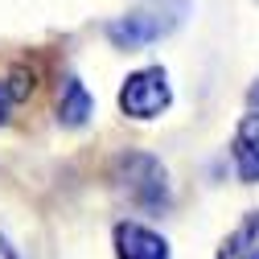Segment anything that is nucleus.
<instances>
[{"label": "nucleus", "mask_w": 259, "mask_h": 259, "mask_svg": "<svg viewBox=\"0 0 259 259\" xmlns=\"http://www.w3.org/2000/svg\"><path fill=\"white\" fill-rule=\"evenodd\" d=\"M185 17V0H152V5H140L132 13H123L107 25V41L115 50H140L152 46L160 37H169L177 21Z\"/></svg>", "instance_id": "f257e3e1"}, {"label": "nucleus", "mask_w": 259, "mask_h": 259, "mask_svg": "<svg viewBox=\"0 0 259 259\" xmlns=\"http://www.w3.org/2000/svg\"><path fill=\"white\" fill-rule=\"evenodd\" d=\"M115 185L127 202L144 214H165L169 210V177L165 165L148 152H127L115 165Z\"/></svg>", "instance_id": "f03ea898"}, {"label": "nucleus", "mask_w": 259, "mask_h": 259, "mask_svg": "<svg viewBox=\"0 0 259 259\" xmlns=\"http://www.w3.org/2000/svg\"><path fill=\"white\" fill-rule=\"evenodd\" d=\"M169 103H173V91H169L165 66H144L136 74H127L119 87V111L132 119H156Z\"/></svg>", "instance_id": "7ed1b4c3"}, {"label": "nucleus", "mask_w": 259, "mask_h": 259, "mask_svg": "<svg viewBox=\"0 0 259 259\" xmlns=\"http://www.w3.org/2000/svg\"><path fill=\"white\" fill-rule=\"evenodd\" d=\"M115 259H169L165 235H156L144 222H115Z\"/></svg>", "instance_id": "20e7f679"}, {"label": "nucleus", "mask_w": 259, "mask_h": 259, "mask_svg": "<svg viewBox=\"0 0 259 259\" xmlns=\"http://www.w3.org/2000/svg\"><path fill=\"white\" fill-rule=\"evenodd\" d=\"M231 160H235L239 181L259 185V111L243 115V123L235 127V136H231Z\"/></svg>", "instance_id": "39448f33"}, {"label": "nucleus", "mask_w": 259, "mask_h": 259, "mask_svg": "<svg viewBox=\"0 0 259 259\" xmlns=\"http://www.w3.org/2000/svg\"><path fill=\"white\" fill-rule=\"evenodd\" d=\"M91 115H95L91 91L82 87V78L66 74V78H62V91H58V123L62 127H82Z\"/></svg>", "instance_id": "423d86ee"}, {"label": "nucleus", "mask_w": 259, "mask_h": 259, "mask_svg": "<svg viewBox=\"0 0 259 259\" xmlns=\"http://www.w3.org/2000/svg\"><path fill=\"white\" fill-rule=\"evenodd\" d=\"M218 259H259V210H251L235 231L222 239Z\"/></svg>", "instance_id": "0eeeda50"}, {"label": "nucleus", "mask_w": 259, "mask_h": 259, "mask_svg": "<svg viewBox=\"0 0 259 259\" xmlns=\"http://www.w3.org/2000/svg\"><path fill=\"white\" fill-rule=\"evenodd\" d=\"M29 91H33V74H29L25 66H13V70L0 74V123L9 119V111L21 99H29Z\"/></svg>", "instance_id": "6e6552de"}, {"label": "nucleus", "mask_w": 259, "mask_h": 259, "mask_svg": "<svg viewBox=\"0 0 259 259\" xmlns=\"http://www.w3.org/2000/svg\"><path fill=\"white\" fill-rule=\"evenodd\" d=\"M0 259H17V251L9 247V239H5V235H0Z\"/></svg>", "instance_id": "1a4fd4ad"}, {"label": "nucleus", "mask_w": 259, "mask_h": 259, "mask_svg": "<svg viewBox=\"0 0 259 259\" xmlns=\"http://www.w3.org/2000/svg\"><path fill=\"white\" fill-rule=\"evenodd\" d=\"M247 103H251V111H259V82L251 87V95H247Z\"/></svg>", "instance_id": "9d476101"}]
</instances>
